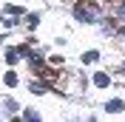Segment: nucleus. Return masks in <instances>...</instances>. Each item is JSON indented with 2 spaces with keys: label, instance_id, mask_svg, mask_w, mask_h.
Listing matches in <instances>:
<instances>
[{
  "label": "nucleus",
  "instance_id": "1",
  "mask_svg": "<svg viewBox=\"0 0 125 122\" xmlns=\"http://www.w3.org/2000/svg\"><path fill=\"white\" fill-rule=\"evenodd\" d=\"M74 14H77V20H88V23H97L102 17V11L94 3H85V0H80L77 3V9H74Z\"/></svg>",
  "mask_w": 125,
  "mask_h": 122
},
{
  "label": "nucleus",
  "instance_id": "2",
  "mask_svg": "<svg viewBox=\"0 0 125 122\" xmlns=\"http://www.w3.org/2000/svg\"><path fill=\"white\" fill-rule=\"evenodd\" d=\"M105 111H108V114H119V111H122V99H111L108 105H105Z\"/></svg>",
  "mask_w": 125,
  "mask_h": 122
},
{
  "label": "nucleus",
  "instance_id": "3",
  "mask_svg": "<svg viewBox=\"0 0 125 122\" xmlns=\"http://www.w3.org/2000/svg\"><path fill=\"white\" fill-rule=\"evenodd\" d=\"M108 82H111V80H108V74H102V71H100V74H94V85H100V88H105Z\"/></svg>",
  "mask_w": 125,
  "mask_h": 122
},
{
  "label": "nucleus",
  "instance_id": "4",
  "mask_svg": "<svg viewBox=\"0 0 125 122\" xmlns=\"http://www.w3.org/2000/svg\"><path fill=\"white\" fill-rule=\"evenodd\" d=\"M117 20H119V23L125 26V0L119 3V9H117Z\"/></svg>",
  "mask_w": 125,
  "mask_h": 122
},
{
  "label": "nucleus",
  "instance_id": "5",
  "mask_svg": "<svg viewBox=\"0 0 125 122\" xmlns=\"http://www.w3.org/2000/svg\"><path fill=\"white\" fill-rule=\"evenodd\" d=\"M17 57H20V51H14V48H9V51H6V60H9V62H14Z\"/></svg>",
  "mask_w": 125,
  "mask_h": 122
},
{
  "label": "nucleus",
  "instance_id": "6",
  "mask_svg": "<svg viewBox=\"0 0 125 122\" xmlns=\"http://www.w3.org/2000/svg\"><path fill=\"white\" fill-rule=\"evenodd\" d=\"M97 57H100V54H97V51H88V54H83V62H94V60H97Z\"/></svg>",
  "mask_w": 125,
  "mask_h": 122
},
{
  "label": "nucleus",
  "instance_id": "7",
  "mask_svg": "<svg viewBox=\"0 0 125 122\" xmlns=\"http://www.w3.org/2000/svg\"><path fill=\"white\" fill-rule=\"evenodd\" d=\"M31 91H34V94H43V91H46V85H40V82H34V85H31Z\"/></svg>",
  "mask_w": 125,
  "mask_h": 122
},
{
  "label": "nucleus",
  "instance_id": "8",
  "mask_svg": "<svg viewBox=\"0 0 125 122\" xmlns=\"http://www.w3.org/2000/svg\"><path fill=\"white\" fill-rule=\"evenodd\" d=\"M14 82H17V77L11 74V71H9V74H6V85H14Z\"/></svg>",
  "mask_w": 125,
  "mask_h": 122
}]
</instances>
